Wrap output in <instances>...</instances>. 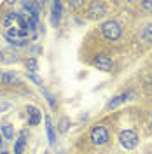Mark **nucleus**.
I'll use <instances>...</instances> for the list:
<instances>
[{"instance_id": "nucleus-7", "label": "nucleus", "mask_w": 152, "mask_h": 154, "mask_svg": "<svg viewBox=\"0 0 152 154\" xmlns=\"http://www.w3.org/2000/svg\"><path fill=\"white\" fill-rule=\"evenodd\" d=\"M59 18H61V2H54V4H53V14H51V23H53V26H58Z\"/></svg>"}, {"instance_id": "nucleus-14", "label": "nucleus", "mask_w": 152, "mask_h": 154, "mask_svg": "<svg viewBox=\"0 0 152 154\" xmlns=\"http://www.w3.org/2000/svg\"><path fill=\"white\" fill-rule=\"evenodd\" d=\"M42 95L46 96V100L49 102V105H51V109H56V102H54V98H53V95L49 93L47 89H44V88H42Z\"/></svg>"}, {"instance_id": "nucleus-25", "label": "nucleus", "mask_w": 152, "mask_h": 154, "mask_svg": "<svg viewBox=\"0 0 152 154\" xmlns=\"http://www.w3.org/2000/svg\"><path fill=\"white\" fill-rule=\"evenodd\" d=\"M0 60H4V56H2V53H0Z\"/></svg>"}, {"instance_id": "nucleus-19", "label": "nucleus", "mask_w": 152, "mask_h": 154, "mask_svg": "<svg viewBox=\"0 0 152 154\" xmlns=\"http://www.w3.org/2000/svg\"><path fill=\"white\" fill-rule=\"evenodd\" d=\"M142 7L147 9L149 12H152V2H142Z\"/></svg>"}, {"instance_id": "nucleus-21", "label": "nucleus", "mask_w": 152, "mask_h": 154, "mask_svg": "<svg viewBox=\"0 0 152 154\" xmlns=\"http://www.w3.org/2000/svg\"><path fill=\"white\" fill-rule=\"evenodd\" d=\"M70 5L72 7H81V5H84V2H70Z\"/></svg>"}, {"instance_id": "nucleus-18", "label": "nucleus", "mask_w": 152, "mask_h": 154, "mask_svg": "<svg viewBox=\"0 0 152 154\" xmlns=\"http://www.w3.org/2000/svg\"><path fill=\"white\" fill-rule=\"evenodd\" d=\"M28 79H30V81H33L35 84H40V82H42V81H40V79H38L35 74H28Z\"/></svg>"}, {"instance_id": "nucleus-11", "label": "nucleus", "mask_w": 152, "mask_h": 154, "mask_svg": "<svg viewBox=\"0 0 152 154\" xmlns=\"http://www.w3.org/2000/svg\"><path fill=\"white\" fill-rule=\"evenodd\" d=\"M2 133H4V137L7 140H12L14 138V128H12V125H4L2 126Z\"/></svg>"}, {"instance_id": "nucleus-2", "label": "nucleus", "mask_w": 152, "mask_h": 154, "mask_svg": "<svg viewBox=\"0 0 152 154\" xmlns=\"http://www.w3.org/2000/svg\"><path fill=\"white\" fill-rule=\"evenodd\" d=\"M119 144H121L123 149H128V151L135 149L138 145V135L135 133L133 130H124L119 135Z\"/></svg>"}, {"instance_id": "nucleus-8", "label": "nucleus", "mask_w": 152, "mask_h": 154, "mask_svg": "<svg viewBox=\"0 0 152 154\" xmlns=\"http://www.w3.org/2000/svg\"><path fill=\"white\" fill-rule=\"evenodd\" d=\"M126 98H128V93H123V95H117L115 98H112V100H110V102L107 103V107H105V109H107V110H112L114 107L121 105L123 102H126Z\"/></svg>"}, {"instance_id": "nucleus-4", "label": "nucleus", "mask_w": 152, "mask_h": 154, "mask_svg": "<svg viewBox=\"0 0 152 154\" xmlns=\"http://www.w3.org/2000/svg\"><path fill=\"white\" fill-rule=\"evenodd\" d=\"M91 142L95 145H103L108 142V131L103 126H95L91 130Z\"/></svg>"}, {"instance_id": "nucleus-22", "label": "nucleus", "mask_w": 152, "mask_h": 154, "mask_svg": "<svg viewBox=\"0 0 152 154\" xmlns=\"http://www.w3.org/2000/svg\"><path fill=\"white\" fill-rule=\"evenodd\" d=\"M147 86L152 89V75H150V77H147Z\"/></svg>"}, {"instance_id": "nucleus-17", "label": "nucleus", "mask_w": 152, "mask_h": 154, "mask_svg": "<svg viewBox=\"0 0 152 154\" xmlns=\"http://www.w3.org/2000/svg\"><path fill=\"white\" fill-rule=\"evenodd\" d=\"M67 130H68V119H67V117H63V119H61V126H59V131H63V133H65Z\"/></svg>"}, {"instance_id": "nucleus-27", "label": "nucleus", "mask_w": 152, "mask_h": 154, "mask_svg": "<svg viewBox=\"0 0 152 154\" xmlns=\"http://www.w3.org/2000/svg\"><path fill=\"white\" fill-rule=\"evenodd\" d=\"M0 77H2V74H0Z\"/></svg>"}, {"instance_id": "nucleus-9", "label": "nucleus", "mask_w": 152, "mask_h": 154, "mask_svg": "<svg viewBox=\"0 0 152 154\" xmlns=\"http://www.w3.org/2000/svg\"><path fill=\"white\" fill-rule=\"evenodd\" d=\"M46 130H47L49 144L54 145V142H56V135H54V126H53V123H51V117H49V116H46Z\"/></svg>"}, {"instance_id": "nucleus-6", "label": "nucleus", "mask_w": 152, "mask_h": 154, "mask_svg": "<svg viewBox=\"0 0 152 154\" xmlns=\"http://www.w3.org/2000/svg\"><path fill=\"white\" fill-rule=\"evenodd\" d=\"M26 114H28V125H32V126L38 125V123H40V119H42L40 110H38L37 107H33V105L26 107Z\"/></svg>"}, {"instance_id": "nucleus-10", "label": "nucleus", "mask_w": 152, "mask_h": 154, "mask_svg": "<svg viewBox=\"0 0 152 154\" xmlns=\"http://www.w3.org/2000/svg\"><path fill=\"white\" fill-rule=\"evenodd\" d=\"M140 37H142V40H145V42L150 44L152 42V25H145V28L142 30Z\"/></svg>"}, {"instance_id": "nucleus-26", "label": "nucleus", "mask_w": 152, "mask_h": 154, "mask_svg": "<svg viewBox=\"0 0 152 154\" xmlns=\"http://www.w3.org/2000/svg\"><path fill=\"white\" fill-rule=\"evenodd\" d=\"M0 145H2V138H0Z\"/></svg>"}, {"instance_id": "nucleus-12", "label": "nucleus", "mask_w": 152, "mask_h": 154, "mask_svg": "<svg viewBox=\"0 0 152 154\" xmlns=\"http://www.w3.org/2000/svg\"><path fill=\"white\" fill-rule=\"evenodd\" d=\"M14 81H16V74H12V72L2 74V82H4L5 86H11V84H14Z\"/></svg>"}, {"instance_id": "nucleus-3", "label": "nucleus", "mask_w": 152, "mask_h": 154, "mask_svg": "<svg viewBox=\"0 0 152 154\" xmlns=\"http://www.w3.org/2000/svg\"><path fill=\"white\" fill-rule=\"evenodd\" d=\"M107 14V7H105L103 2H91L89 7H87V18L93 19V21H98L102 19Z\"/></svg>"}, {"instance_id": "nucleus-1", "label": "nucleus", "mask_w": 152, "mask_h": 154, "mask_svg": "<svg viewBox=\"0 0 152 154\" xmlns=\"http://www.w3.org/2000/svg\"><path fill=\"white\" fill-rule=\"evenodd\" d=\"M102 33H103V37L107 38V40L114 42V40H117V38L121 37L123 30H121V26H119L117 21L110 19V21H105L103 25H102Z\"/></svg>"}, {"instance_id": "nucleus-15", "label": "nucleus", "mask_w": 152, "mask_h": 154, "mask_svg": "<svg viewBox=\"0 0 152 154\" xmlns=\"http://www.w3.org/2000/svg\"><path fill=\"white\" fill-rule=\"evenodd\" d=\"M25 144L26 142H23V140H16V144H14V154H23V149H25Z\"/></svg>"}, {"instance_id": "nucleus-13", "label": "nucleus", "mask_w": 152, "mask_h": 154, "mask_svg": "<svg viewBox=\"0 0 152 154\" xmlns=\"http://www.w3.org/2000/svg\"><path fill=\"white\" fill-rule=\"evenodd\" d=\"M5 38H7V42H9L11 46H19V48H23V46L28 44L26 38H23V40H21V38H9V37H5Z\"/></svg>"}, {"instance_id": "nucleus-5", "label": "nucleus", "mask_w": 152, "mask_h": 154, "mask_svg": "<svg viewBox=\"0 0 152 154\" xmlns=\"http://www.w3.org/2000/svg\"><path fill=\"white\" fill-rule=\"evenodd\" d=\"M93 65L96 68H100V70H103V72H108V70H112L114 67V61L110 60L108 54H105V53H100V54H96L93 58Z\"/></svg>"}, {"instance_id": "nucleus-16", "label": "nucleus", "mask_w": 152, "mask_h": 154, "mask_svg": "<svg viewBox=\"0 0 152 154\" xmlns=\"http://www.w3.org/2000/svg\"><path fill=\"white\" fill-rule=\"evenodd\" d=\"M26 68H28L30 72L33 74V72L37 70V60H35V58H30V60H26Z\"/></svg>"}, {"instance_id": "nucleus-23", "label": "nucleus", "mask_w": 152, "mask_h": 154, "mask_svg": "<svg viewBox=\"0 0 152 154\" xmlns=\"http://www.w3.org/2000/svg\"><path fill=\"white\" fill-rule=\"evenodd\" d=\"M150 128H152V114H150Z\"/></svg>"}, {"instance_id": "nucleus-24", "label": "nucleus", "mask_w": 152, "mask_h": 154, "mask_svg": "<svg viewBox=\"0 0 152 154\" xmlns=\"http://www.w3.org/2000/svg\"><path fill=\"white\" fill-rule=\"evenodd\" d=\"M2 154H9V152H7V151H2Z\"/></svg>"}, {"instance_id": "nucleus-20", "label": "nucleus", "mask_w": 152, "mask_h": 154, "mask_svg": "<svg viewBox=\"0 0 152 154\" xmlns=\"http://www.w3.org/2000/svg\"><path fill=\"white\" fill-rule=\"evenodd\" d=\"M7 109H11V103H7V102H4V103H0V112H5Z\"/></svg>"}]
</instances>
